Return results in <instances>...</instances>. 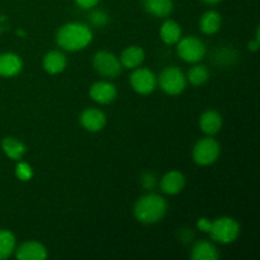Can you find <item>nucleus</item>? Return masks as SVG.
<instances>
[{
    "instance_id": "aec40b11",
    "label": "nucleus",
    "mask_w": 260,
    "mask_h": 260,
    "mask_svg": "<svg viewBox=\"0 0 260 260\" xmlns=\"http://www.w3.org/2000/svg\"><path fill=\"white\" fill-rule=\"evenodd\" d=\"M180 36H182V29H180L179 24L172 19L165 20L164 24L160 28V37H161L162 42L167 45L177 43L180 40Z\"/></svg>"
},
{
    "instance_id": "6ab92c4d",
    "label": "nucleus",
    "mask_w": 260,
    "mask_h": 260,
    "mask_svg": "<svg viewBox=\"0 0 260 260\" xmlns=\"http://www.w3.org/2000/svg\"><path fill=\"white\" fill-rule=\"evenodd\" d=\"M200 27L205 35H215L221 27V15L216 10H208L202 15Z\"/></svg>"
},
{
    "instance_id": "20e7f679",
    "label": "nucleus",
    "mask_w": 260,
    "mask_h": 260,
    "mask_svg": "<svg viewBox=\"0 0 260 260\" xmlns=\"http://www.w3.org/2000/svg\"><path fill=\"white\" fill-rule=\"evenodd\" d=\"M159 85L161 90L169 95H178L184 91L187 86V79L179 68L169 66V68H165L160 74Z\"/></svg>"
},
{
    "instance_id": "b1692460",
    "label": "nucleus",
    "mask_w": 260,
    "mask_h": 260,
    "mask_svg": "<svg viewBox=\"0 0 260 260\" xmlns=\"http://www.w3.org/2000/svg\"><path fill=\"white\" fill-rule=\"evenodd\" d=\"M15 175L19 178L20 180H29L32 178L33 172L30 169V167L25 162H19L15 168Z\"/></svg>"
},
{
    "instance_id": "f3484780",
    "label": "nucleus",
    "mask_w": 260,
    "mask_h": 260,
    "mask_svg": "<svg viewBox=\"0 0 260 260\" xmlns=\"http://www.w3.org/2000/svg\"><path fill=\"white\" fill-rule=\"evenodd\" d=\"M220 254L213 244L210 241H198L192 249V255L190 258L193 260H217Z\"/></svg>"
},
{
    "instance_id": "4be33fe9",
    "label": "nucleus",
    "mask_w": 260,
    "mask_h": 260,
    "mask_svg": "<svg viewBox=\"0 0 260 260\" xmlns=\"http://www.w3.org/2000/svg\"><path fill=\"white\" fill-rule=\"evenodd\" d=\"M15 250V238L10 231L0 230V260L9 258Z\"/></svg>"
},
{
    "instance_id": "bb28decb",
    "label": "nucleus",
    "mask_w": 260,
    "mask_h": 260,
    "mask_svg": "<svg viewBox=\"0 0 260 260\" xmlns=\"http://www.w3.org/2000/svg\"><path fill=\"white\" fill-rule=\"evenodd\" d=\"M197 226L201 231H203V233H208L211 228V221H208L207 218H201V220L198 221Z\"/></svg>"
},
{
    "instance_id": "393cba45",
    "label": "nucleus",
    "mask_w": 260,
    "mask_h": 260,
    "mask_svg": "<svg viewBox=\"0 0 260 260\" xmlns=\"http://www.w3.org/2000/svg\"><path fill=\"white\" fill-rule=\"evenodd\" d=\"M90 22L96 27H103L108 23V15L102 10H96L90 14Z\"/></svg>"
},
{
    "instance_id": "9d476101",
    "label": "nucleus",
    "mask_w": 260,
    "mask_h": 260,
    "mask_svg": "<svg viewBox=\"0 0 260 260\" xmlns=\"http://www.w3.org/2000/svg\"><path fill=\"white\" fill-rule=\"evenodd\" d=\"M107 117L101 109L88 108L81 113L80 123L85 129L90 132H98L106 126Z\"/></svg>"
},
{
    "instance_id": "f03ea898",
    "label": "nucleus",
    "mask_w": 260,
    "mask_h": 260,
    "mask_svg": "<svg viewBox=\"0 0 260 260\" xmlns=\"http://www.w3.org/2000/svg\"><path fill=\"white\" fill-rule=\"evenodd\" d=\"M168 210V203L161 196L150 193L144 196L136 202L134 208V213L136 220L142 223H155L159 222L165 216Z\"/></svg>"
},
{
    "instance_id": "412c9836",
    "label": "nucleus",
    "mask_w": 260,
    "mask_h": 260,
    "mask_svg": "<svg viewBox=\"0 0 260 260\" xmlns=\"http://www.w3.org/2000/svg\"><path fill=\"white\" fill-rule=\"evenodd\" d=\"M3 151L7 154V156L12 160L22 159L25 154V146L20 141H18L14 137H5L2 142Z\"/></svg>"
},
{
    "instance_id": "4468645a",
    "label": "nucleus",
    "mask_w": 260,
    "mask_h": 260,
    "mask_svg": "<svg viewBox=\"0 0 260 260\" xmlns=\"http://www.w3.org/2000/svg\"><path fill=\"white\" fill-rule=\"evenodd\" d=\"M200 127L208 136L216 135L217 132H220L221 127H222V117L218 112L212 111V109L206 111L200 118Z\"/></svg>"
},
{
    "instance_id": "a211bd4d",
    "label": "nucleus",
    "mask_w": 260,
    "mask_h": 260,
    "mask_svg": "<svg viewBox=\"0 0 260 260\" xmlns=\"http://www.w3.org/2000/svg\"><path fill=\"white\" fill-rule=\"evenodd\" d=\"M147 13L157 18H165L172 13L173 0H144Z\"/></svg>"
},
{
    "instance_id": "dca6fc26",
    "label": "nucleus",
    "mask_w": 260,
    "mask_h": 260,
    "mask_svg": "<svg viewBox=\"0 0 260 260\" xmlns=\"http://www.w3.org/2000/svg\"><path fill=\"white\" fill-rule=\"evenodd\" d=\"M145 52L139 46H129L122 52L121 55V65L127 69H136L144 62Z\"/></svg>"
},
{
    "instance_id": "0eeeda50",
    "label": "nucleus",
    "mask_w": 260,
    "mask_h": 260,
    "mask_svg": "<svg viewBox=\"0 0 260 260\" xmlns=\"http://www.w3.org/2000/svg\"><path fill=\"white\" fill-rule=\"evenodd\" d=\"M93 65L94 69L102 76H106V78H116L122 71V65L118 58L113 53L108 52V51L96 52L93 58Z\"/></svg>"
},
{
    "instance_id": "f8f14e48",
    "label": "nucleus",
    "mask_w": 260,
    "mask_h": 260,
    "mask_svg": "<svg viewBox=\"0 0 260 260\" xmlns=\"http://www.w3.org/2000/svg\"><path fill=\"white\" fill-rule=\"evenodd\" d=\"M185 185V178L179 172H169L161 178L160 188L165 194L174 196L183 190Z\"/></svg>"
},
{
    "instance_id": "5701e85b",
    "label": "nucleus",
    "mask_w": 260,
    "mask_h": 260,
    "mask_svg": "<svg viewBox=\"0 0 260 260\" xmlns=\"http://www.w3.org/2000/svg\"><path fill=\"white\" fill-rule=\"evenodd\" d=\"M208 78H210V73L205 65H194L188 71V80L194 86L203 85L208 80Z\"/></svg>"
},
{
    "instance_id": "423d86ee",
    "label": "nucleus",
    "mask_w": 260,
    "mask_h": 260,
    "mask_svg": "<svg viewBox=\"0 0 260 260\" xmlns=\"http://www.w3.org/2000/svg\"><path fill=\"white\" fill-rule=\"evenodd\" d=\"M177 43V52L182 60L187 62H198L205 57L206 46L200 38L189 36V37L180 38Z\"/></svg>"
},
{
    "instance_id": "c756f323",
    "label": "nucleus",
    "mask_w": 260,
    "mask_h": 260,
    "mask_svg": "<svg viewBox=\"0 0 260 260\" xmlns=\"http://www.w3.org/2000/svg\"><path fill=\"white\" fill-rule=\"evenodd\" d=\"M202 2L206 3V4L213 5V4H217V3H220L221 0H202Z\"/></svg>"
},
{
    "instance_id": "a878e982",
    "label": "nucleus",
    "mask_w": 260,
    "mask_h": 260,
    "mask_svg": "<svg viewBox=\"0 0 260 260\" xmlns=\"http://www.w3.org/2000/svg\"><path fill=\"white\" fill-rule=\"evenodd\" d=\"M76 4L83 9H91L99 3V0H75Z\"/></svg>"
},
{
    "instance_id": "6e6552de",
    "label": "nucleus",
    "mask_w": 260,
    "mask_h": 260,
    "mask_svg": "<svg viewBox=\"0 0 260 260\" xmlns=\"http://www.w3.org/2000/svg\"><path fill=\"white\" fill-rule=\"evenodd\" d=\"M129 83L136 93L146 95L152 93L157 85V79L151 70L145 68H136L129 76Z\"/></svg>"
},
{
    "instance_id": "cd10ccee",
    "label": "nucleus",
    "mask_w": 260,
    "mask_h": 260,
    "mask_svg": "<svg viewBox=\"0 0 260 260\" xmlns=\"http://www.w3.org/2000/svg\"><path fill=\"white\" fill-rule=\"evenodd\" d=\"M142 182H144L145 188H149V189H151V188L155 185V178L152 177L151 174H146L144 177V179H142Z\"/></svg>"
},
{
    "instance_id": "1a4fd4ad",
    "label": "nucleus",
    "mask_w": 260,
    "mask_h": 260,
    "mask_svg": "<svg viewBox=\"0 0 260 260\" xmlns=\"http://www.w3.org/2000/svg\"><path fill=\"white\" fill-rule=\"evenodd\" d=\"M89 95L96 103L108 104L116 99L117 89L113 84L108 81H98L90 86Z\"/></svg>"
},
{
    "instance_id": "9b49d317",
    "label": "nucleus",
    "mask_w": 260,
    "mask_h": 260,
    "mask_svg": "<svg viewBox=\"0 0 260 260\" xmlns=\"http://www.w3.org/2000/svg\"><path fill=\"white\" fill-rule=\"evenodd\" d=\"M15 255L19 260H43L47 258V250L37 241H28L18 248Z\"/></svg>"
},
{
    "instance_id": "ddd939ff",
    "label": "nucleus",
    "mask_w": 260,
    "mask_h": 260,
    "mask_svg": "<svg viewBox=\"0 0 260 260\" xmlns=\"http://www.w3.org/2000/svg\"><path fill=\"white\" fill-rule=\"evenodd\" d=\"M23 68V62L20 57L15 53L7 52L0 55V76L12 78L18 75Z\"/></svg>"
},
{
    "instance_id": "c85d7f7f",
    "label": "nucleus",
    "mask_w": 260,
    "mask_h": 260,
    "mask_svg": "<svg viewBox=\"0 0 260 260\" xmlns=\"http://www.w3.org/2000/svg\"><path fill=\"white\" fill-rule=\"evenodd\" d=\"M249 50L250 51H256L259 48V41L255 40V41H251V42H249Z\"/></svg>"
},
{
    "instance_id": "f257e3e1",
    "label": "nucleus",
    "mask_w": 260,
    "mask_h": 260,
    "mask_svg": "<svg viewBox=\"0 0 260 260\" xmlns=\"http://www.w3.org/2000/svg\"><path fill=\"white\" fill-rule=\"evenodd\" d=\"M93 40V32L84 23H68L56 33V42L66 51H80Z\"/></svg>"
},
{
    "instance_id": "7ed1b4c3",
    "label": "nucleus",
    "mask_w": 260,
    "mask_h": 260,
    "mask_svg": "<svg viewBox=\"0 0 260 260\" xmlns=\"http://www.w3.org/2000/svg\"><path fill=\"white\" fill-rule=\"evenodd\" d=\"M211 239L216 243L230 244L234 243L240 235V225L231 217H220L211 222Z\"/></svg>"
},
{
    "instance_id": "39448f33",
    "label": "nucleus",
    "mask_w": 260,
    "mask_h": 260,
    "mask_svg": "<svg viewBox=\"0 0 260 260\" xmlns=\"http://www.w3.org/2000/svg\"><path fill=\"white\" fill-rule=\"evenodd\" d=\"M218 155H220V144L211 137L198 140L193 147V160L202 167L213 164L218 159Z\"/></svg>"
},
{
    "instance_id": "2eb2a0df",
    "label": "nucleus",
    "mask_w": 260,
    "mask_h": 260,
    "mask_svg": "<svg viewBox=\"0 0 260 260\" xmlns=\"http://www.w3.org/2000/svg\"><path fill=\"white\" fill-rule=\"evenodd\" d=\"M66 68V56L60 51H50L43 57V69L48 74H60Z\"/></svg>"
}]
</instances>
